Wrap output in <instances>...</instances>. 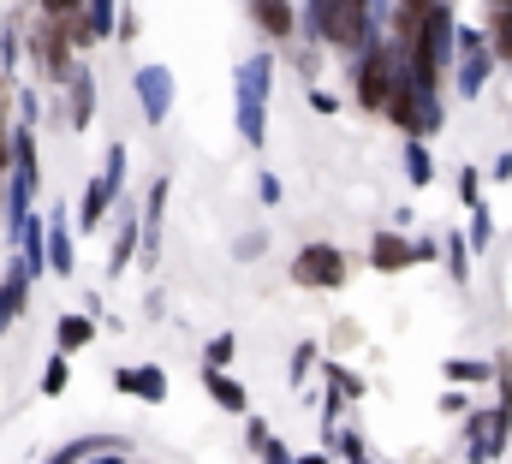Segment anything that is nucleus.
Returning a JSON list of instances; mask_svg holds the SVG:
<instances>
[{"label":"nucleus","instance_id":"f257e3e1","mask_svg":"<svg viewBox=\"0 0 512 464\" xmlns=\"http://www.w3.org/2000/svg\"><path fill=\"white\" fill-rule=\"evenodd\" d=\"M120 185H126V143H114V149H108V167L84 185V197H78V227L84 232L102 227V215H108V203L120 197Z\"/></svg>","mask_w":512,"mask_h":464},{"label":"nucleus","instance_id":"f03ea898","mask_svg":"<svg viewBox=\"0 0 512 464\" xmlns=\"http://www.w3.org/2000/svg\"><path fill=\"white\" fill-rule=\"evenodd\" d=\"M292 280L304 292H328V286H346V250L340 244H304L292 256Z\"/></svg>","mask_w":512,"mask_h":464},{"label":"nucleus","instance_id":"7ed1b4c3","mask_svg":"<svg viewBox=\"0 0 512 464\" xmlns=\"http://www.w3.org/2000/svg\"><path fill=\"white\" fill-rule=\"evenodd\" d=\"M393 84H399L393 54H387V48H364V60H358V102H364V108H387Z\"/></svg>","mask_w":512,"mask_h":464},{"label":"nucleus","instance_id":"20e7f679","mask_svg":"<svg viewBox=\"0 0 512 464\" xmlns=\"http://www.w3.org/2000/svg\"><path fill=\"white\" fill-rule=\"evenodd\" d=\"M131 90H137V102H143V119H149V125L167 119V108H173V72H167V66H137Z\"/></svg>","mask_w":512,"mask_h":464},{"label":"nucleus","instance_id":"39448f33","mask_svg":"<svg viewBox=\"0 0 512 464\" xmlns=\"http://www.w3.org/2000/svg\"><path fill=\"white\" fill-rule=\"evenodd\" d=\"M304 36L346 48V0H304Z\"/></svg>","mask_w":512,"mask_h":464},{"label":"nucleus","instance_id":"423d86ee","mask_svg":"<svg viewBox=\"0 0 512 464\" xmlns=\"http://www.w3.org/2000/svg\"><path fill=\"white\" fill-rule=\"evenodd\" d=\"M24 304H30V268H24V256L0 274V340H6V328L24 316Z\"/></svg>","mask_w":512,"mask_h":464},{"label":"nucleus","instance_id":"0eeeda50","mask_svg":"<svg viewBox=\"0 0 512 464\" xmlns=\"http://www.w3.org/2000/svg\"><path fill=\"white\" fill-rule=\"evenodd\" d=\"M114 387H120V393H137V399H149V405H161V399H167V375H161L155 363H137V369H114Z\"/></svg>","mask_w":512,"mask_h":464},{"label":"nucleus","instance_id":"6e6552de","mask_svg":"<svg viewBox=\"0 0 512 464\" xmlns=\"http://www.w3.org/2000/svg\"><path fill=\"white\" fill-rule=\"evenodd\" d=\"M370 262H376L382 274H399V268L417 262V244H405L399 232H376V238H370Z\"/></svg>","mask_w":512,"mask_h":464},{"label":"nucleus","instance_id":"1a4fd4ad","mask_svg":"<svg viewBox=\"0 0 512 464\" xmlns=\"http://www.w3.org/2000/svg\"><path fill=\"white\" fill-rule=\"evenodd\" d=\"M203 387H209V399H215L221 411H233V417H245V411H251V393H245L227 369H203Z\"/></svg>","mask_w":512,"mask_h":464},{"label":"nucleus","instance_id":"9d476101","mask_svg":"<svg viewBox=\"0 0 512 464\" xmlns=\"http://www.w3.org/2000/svg\"><path fill=\"white\" fill-rule=\"evenodd\" d=\"M268 72H274V60H268V54H251V60L239 66V78H233L239 102H268Z\"/></svg>","mask_w":512,"mask_h":464},{"label":"nucleus","instance_id":"9b49d317","mask_svg":"<svg viewBox=\"0 0 512 464\" xmlns=\"http://www.w3.org/2000/svg\"><path fill=\"white\" fill-rule=\"evenodd\" d=\"M251 18L268 30V36H292V30H298V12H292V0H251Z\"/></svg>","mask_w":512,"mask_h":464},{"label":"nucleus","instance_id":"f8f14e48","mask_svg":"<svg viewBox=\"0 0 512 464\" xmlns=\"http://www.w3.org/2000/svg\"><path fill=\"white\" fill-rule=\"evenodd\" d=\"M54 340H60V351L72 357L78 346H90V340H96V316H60V328H54Z\"/></svg>","mask_w":512,"mask_h":464},{"label":"nucleus","instance_id":"ddd939ff","mask_svg":"<svg viewBox=\"0 0 512 464\" xmlns=\"http://www.w3.org/2000/svg\"><path fill=\"white\" fill-rule=\"evenodd\" d=\"M239 137H245L251 149L268 143V108H262V102H239Z\"/></svg>","mask_w":512,"mask_h":464},{"label":"nucleus","instance_id":"4468645a","mask_svg":"<svg viewBox=\"0 0 512 464\" xmlns=\"http://www.w3.org/2000/svg\"><path fill=\"white\" fill-rule=\"evenodd\" d=\"M48 274H72V232L60 227V215L48 227Z\"/></svg>","mask_w":512,"mask_h":464},{"label":"nucleus","instance_id":"2eb2a0df","mask_svg":"<svg viewBox=\"0 0 512 464\" xmlns=\"http://www.w3.org/2000/svg\"><path fill=\"white\" fill-rule=\"evenodd\" d=\"M72 84V125H90V114H96V84L90 78H66Z\"/></svg>","mask_w":512,"mask_h":464},{"label":"nucleus","instance_id":"dca6fc26","mask_svg":"<svg viewBox=\"0 0 512 464\" xmlns=\"http://www.w3.org/2000/svg\"><path fill=\"white\" fill-rule=\"evenodd\" d=\"M66 381H72V363H66V351H54V357H48V369H42V393H48V399H60V393H66Z\"/></svg>","mask_w":512,"mask_h":464},{"label":"nucleus","instance_id":"f3484780","mask_svg":"<svg viewBox=\"0 0 512 464\" xmlns=\"http://www.w3.org/2000/svg\"><path fill=\"white\" fill-rule=\"evenodd\" d=\"M239 357V334H215L209 346H203V369H227Z\"/></svg>","mask_w":512,"mask_h":464},{"label":"nucleus","instance_id":"a211bd4d","mask_svg":"<svg viewBox=\"0 0 512 464\" xmlns=\"http://www.w3.org/2000/svg\"><path fill=\"white\" fill-rule=\"evenodd\" d=\"M405 167H411V173H405L411 185H429V179H435V161H429L423 143H405Z\"/></svg>","mask_w":512,"mask_h":464},{"label":"nucleus","instance_id":"6ab92c4d","mask_svg":"<svg viewBox=\"0 0 512 464\" xmlns=\"http://www.w3.org/2000/svg\"><path fill=\"white\" fill-rule=\"evenodd\" d=\"M447 375H453V381H489V363H477V357H453Z\"/></svg>","mask_w":512,"mask_h":464},{"label":"nucleus","instance_id":"aec40b11","mask_svg":"<svg viewBox=\"0 0 512 464\" xmlns=\"http://www.w3.org/2000/svg\"><path fill=\"white\" fill-rule=\"evenodd\" d=\"M262 464H298V453H292L286 441H274V435H268V441H262Z\"/></svg>","mask_w":512,"mask_h":464},{"label":"nucleus","instance_id":"412c9836","mask_svg":"<svg viewBox=\"0 0 512 464\" xmlns=\"http://www.w3.org/2000/svg\"><path fill=\"white\" fill-rule=\"evenodd\" d=\"M131 244H137V221H126V227H120V238H114V268H126Z\"/></svg>","mask_w":512,"mask_h":464},{"label":"nucleus","instance_id":"4be33fe9","mask_svg":"<svg viewBox=\"0 0 512 464\" xmlns=\"http://www.w3.org/2000/svg\"><path fill=\"white\" fill-rule=\"evenodd\" d=\"M310 363H316V346H298V357H292V381H304Z\"/></svg>","mask_w":512,"mask_h":464},{"label":"nucleus","instance_id":"5701e85b","mask_svg":"<svg viewBox=\"0 0 512 464\" xmlns=\"http://www.w3.org/2000/svg\"><path fill=\"white\" fill-rule=\"evenodd\" d=\"M256 197H262V203H280V179H274V173H262V185H256Z\"/></svg>","mask_w":512,"mask_h":464},{"label":"nucleus","instance_id":"b1692460","mask_svg":"<svg viewBox=\"0 0 512 464\" xmlns=\"http://www.w3.org/2000/svg\"><path fill=\"white\" fill-rule=\"evenodd\" d=\"M262 244H268L262 232H245V238H239V256H262Z\"/></svg>","mask_w":512,"mask_h":464},{"label":"nucleus","instance_id":"393cba45","mask_svg":"<svg viewBox=\"0 0 512 464\" xmlns=\"http://www.w3.org/2000/svg\"><path fill=\"white\" fill-rule=\"evenodd\" d=\"M245 441H251L256 453H262V441H268V423H262V417H251V429H245Z\"/></svg>","mask_w":512,"mask_h":464},{"label":"nucleus","instance_id":"a878e982","mask_svg":"<svg viewBox=\"0 0 512 464\" xmlns=\"http://www.w3.org/2000/svg\"><path fill=\"white\" fill-rule=\"evenodd\" d=\"M495 30H501V36H495V48H501V54H512V18H501Z\"/></svg>","mask_w":512,"mask_h":464},{"label":"nucleus","instance_id":"bb28decb","mask_svg":"<svg viewBox=\"0 0 512 464\" xmlns=\"http://www.w3.org/2000/svg\"><path fill=\"white\" fill-rule=\"evenodd\" d=\"M0 167H12V137H6V114H0Z\"/></svg>","mask_w":512,"mask_h":464},{"label":"nucleus","instance_id":"cd10ccee","mask_svg":"<svg viewBox=\"0 0 512 464\" xmlns=\"http://www.w3.org/2000/svg\"><path fill=\"white\" fill-rule=\"evenodd\" d=\"M42 6H48V12H78L84 0H42Z\"/></svg>","mask_w":512,"mask_h":464},{"label":"nucleus","instance_id":"c85d7f7f","mask_svg":"<svg viewBox=\"0 0 512 464\" xmlns=\"http://www.w3.org/2000/svg\"><path fill=\"white\" fill-rule=\"evenodd\" d=\"M298 464H328V453H298Z\"/></svg>","mask_w":512,"mask_h":464},{"label":"nucleus","instance_id":"c756f323","mask_svg":"<svg viewBox=\"0 0 512 464\" xmlns=\"http://www.w3.org/2000/svg\"><path fill=\"white\" fill-rule=\"evenodd\" d=\"M0 173H6V167H0ZM0 215H6V185H0ZM0 227H6V221H0Z\"/></svg>","mask_w":512,"mask_h":464},{"label":"nucleus","instance_id":"7c9ffc66","mask_svg":"<svg viewBox=\"0 0 512 464\" xmlns=\"http://www.w3.org/2000/svg\"><path fill=\"white\" fill-rule=\"evenodd\" d=\"M364 464H370V459H364Z\"/></svg>","mask_w":512,"mask_h":464}]
</instances>
